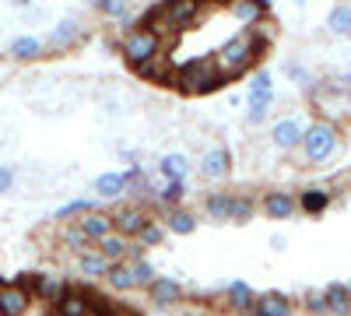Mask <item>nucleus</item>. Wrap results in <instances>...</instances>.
<instances>
[{"label":"nucleus","mask_w":351,"mask_h":316,"mask_svg":"<svg viewBox=\"0 0 351 316\" xmlns=\"http://www.w3.org/2000/svg\"><path fill=\"white\" fill-rule=\"evenodd\" d=\"M324 295H327V313L330 316H351V299H348V289L337 281L324 284Z\"/></svg>","instance_id":"4be33fe9"},{"label":"nucleus","mask_w":351,"mask_h":316,"mask_svg":"<svg viewBox=\"0 0 351 316\" xmlns=\"http://www.w3.org/2000/svg\"><path fill=\"white\" fill-rule=\"evenodd\" d=\"M123 117V106L120 102H106L102 106V120H120Z\"/></svg>","instance_id":"a19ab883"},{"label":"nucleus","mask_w":351,"mask_h":316,"mask_svg":"<svg viewBox=\"0 0 351 316\" xmlns=\"http://www.w3.org/2000/svg\"><path fill=\"white\" fill-rule=\"evenodd\" d=\"M190 158L183 155V151H169V155H162L158 158V172L165 176V183H172V180H186L190 176Z\"/></svg>","instance_id":"a211bd4d"},{"label":"nucleus","mask_w":351,"mask_h":316,"mask_svg":"<svg viewBox=\"0 0 351 316\" xmlns=\"http://www.w3.org/2000/svg\"><path fill=\"white\" fill-rule=\"evenodd\" d=\"M285 71H288V77L295 81V84H309V81H313V77H309V71H306L302 64H295V60H288V64H285Z\"/></svg>","instance_id":"58836bf2"},{"label":"nucleus","mask_w":351,"mask_h":316,"mask_svg":"<svg viewBox=\"0 0 351 316\" xmlns=\"http://www.w3.org/2000/svg\"><path fill=\"white\" fill-rule=\"evenodd\" d=\"M43 39H36V36H18L14 42H11V56L14 60H39L43 56Z\"/></svg>","instance_id":"b1692460"},{"label":"nucleus","mask_w":351,"mask_h":316,"mask_svg":"<svg viewBox=\"0 0 351 316\" xmlns=\"http://www.w3.org/2000/svg\"><path fill=\"white\" fill-rule=\"evenodd\" d=\"M60 243H64V250H74V253H88V250H92L88 236L77 228V221H64L60 225Z\"/></svg>","instance_id":"393cba45"},{"label":"nucleus","mask_w":351,"mask_h":316,"mask_svg":"<svg viewBox=\"0 0 351 316\" xmlns=\"http://www.w3.org/2000/svg\"><path fill=\"white\" fill-rule=\"evenodd\" d=\"M148 295H152V302L158 306V309H165V306H176L183 295H186V289L176 278H155L152 284H148Z\"/></svg>","instance_id":"4468645a"},{"label":"nucleus","mask_w":351,"mask_h":316,"mask_svg":"<svg viewBox=\"0 0 351 316\" xmlns=\"http://www.w3.org/2000/svg\"><path fill=\"white\" fill-rule=\"evenodd\" d=\"M92 309H99V302L88 292H81V289H67L64 299L53 306V313H60V316H88Z\"/></svg>","instance_id":"f8f14e48"},{"label":"nucleus","mask_w":351,"mask_h":316,"mask_svg":"<svg viewBox=\"0 0 351 316\" xmlns=\"http://www.w3.org/2000/svg\"><path fill=\"white\" fill-rule=\"evenodd\" d=\"M271 106H274V92H246V123L250 127L263 123Z\"/></svg>","instance_id":"f3484780"},{"label":"nucleus","mask_w":351,"mask_h":316,"mask_svg":"<svg viewBox=\"0 0 351 316\" xmlns=\"http://www.w3.org/2000/svg\"><path fill=\"white\" fill-rule=\"evenodd\" d=\"M221 74L215 67V60H190L186 67H176L172 84L180 88L183 95H208L215 88H221Z\"/></svg>","instance_id":"f03ea898"},{"label":"nucleus","mask_w":351,"mask_h":316,"mask_svg":"<svg viewBox=\"0 0 351 316\" xmlns=\"http://www.w3.org/2000/svg\"><path fill=\"white\" fill-rule=\"evenodd\" d=\"M88 316H106V309H92V313H88Z\"/></svg>","instance_id":"49530a36"},{"label":"nucleus","mask_w":351,"mask_h":316,"mask_svg":"<svg viewBox=\"0 0 351 316\" xmlns=\"http://www.w3.org/2000/svg\"><path fill=\"white\" fill-rule=\"evenodd\" d=\"M21 284L32 292V299H39L46 306H56V302L64 299V292H67V281L60 274H28Z\"/></svg>","instance_id":"39448f33"},{"label":"nucleus","mask_w":351,"mask_h":316,"mask_svg":"<svg viewBox=\"0 0 351 316\" xmlns=\"http://www.w3.org/2000/svg\"><path fill=\"white\" fill-rule=\"evenodd\" d=\"M162 225L169 228L172 236H190V232H197V218H193L190 211H183V208H169Z\"/></svg>","instance_id":"aec40b11"},{"label":"nucleus","mask_w":351,"mask_h":316,"mask_svg":"<svg viewBox=\"0 0 351 316\" xmlns=\"http://www.w3.org/2000/svg\"><path fill=\"white\" fill-rule=\"evenodd\" d=\"M253 215H256L253 197H246V193H232V200H228V221L243 225V221H250Z\"/></svg>","instance_id":"a878e982"},{"label":"nucleus","mask_w":351,"mask_h":316,"mask_svg":"<svg viewBox=\"0 0 351 316\" xmlns=\"http://www.w3.org/2000/svg\"><path fill=\"white\" fill-rule=\"evenodd\" d=\"M109 260L99 253V250H88V253H77V271L84 274V278H106L109 274Z\"/></svg>","instance_id":"412c9836"},{"label":"nucleus","mask_w":351,"mask_h":316,"mask_svg":"<svg viewBox=\"0 0 351 316\" xmlns=\"http://www.w3.org/2000/svg\"><path fill=\"white\" fill-rule=\"evenodd\" d=\"M260 49H263V39H256L253 32H246V36L228 39V42L211 56V60H215V67H218L221 77H236V74H243V71H250V67L256 64Z\"/></svg>","instance_id":"f257e3e1"},{"label":"nucleus","mask_w":351,"mask_h":316,"mask_svg":"<svg viewBox=\"0 0 351 316\" xmlns=\"http://www.w3.org/2000/svg\"><path fill=\"white\" fill-rule=\"evenodd\" d=\"M14 183H18V169L0 165V193H11V190H14Z\"/></svg>","instance_id":"4c0bfd02"},{"label":"nucleus","mask_w":351,"mask_h":316,"mask_svg":"<svg viewBox=\"0 0 351 316\" xmlns=\"http://www.w3.org/2000/svg\"><path fill=\"white\" fill-rule=\"evenodd\" d=\"M120 53H123V60H127L130 67H141L144 60H152V56L162 53V42H158V36L152 32V28H144V25H141V28H134V32L123 36Z\"/></svg>","instance_id":"20e7f679"},{"label":"nucleus","mask_w":351,"mask_h":316,"mask_svg":"<svg viewBox=\"0 0 351 316\" xmlns=\"http://www.w3.org/2000/svg\"><path fill=\"white\" fill-rule=\"evenodd\" d=\"M327 25H330V32L334 36H351V8H334L330 11V18H327Z\"/></svg>","instance_id":"f704fd0d"},{"label":"nucleus","mask_w":351,"mask_h":316,"mask_svg":"<svg viewBox=\"0 0 351 316\" xmlns=\"http://www.w3.org/2000/svg\"><path fill=\"white\" fill-rule=\"evenodd\" d=\"M32 309V292L21 281H0V316H25Z\"/></svg>","instance_id":"423d86ee"},{"label":"nucleus","mask_w":351,"mask_h":316,"mask_svg":"<svg viewBox=\"0 0 351 316\" xmlns=\"http://www.w3.org/2000/svg\"><path fill=\"white\" fill-rule=\"evenodd\" d=\"M11 4H14V8H28V4H32V0H11Z\"/></svg>","instance_id":"c03bdc74"},{"label":"nucleus","mask_w":351,"mask_h":316,"mask_svg":"<svg viewBox=\"0 0 351 316\" xmlns=\"http://www.w3.org/2000/svg\"><path fill=\"white\" fill-rule=\"evenodd\" d=\"M88 211H99L95 208V200H88V197H74V200H67V204H60L53 211V218L56 221H67V218H81V215H88Z\"/></svg>","instance_id":"c85d7f7f"},{"label":"nucleus","mask_w":351,"mask_h":316,"mask_svg":"<svg viewBox=\"0 0 351 316\" xmlns=\"http://www.w3.org/2000/svg\"><path fill=\"white\" fill-rule=\"evenodd\" d=\"M141 77H148V81H172V74H176V67L169 64V53H158V56H152V60H144L141 67H134Z\"/></svg>","instance_id":"6ab92c4d"},{"label":"nucleus","mask_w":351,"mask_h":316,"mask_svg":"<svg viewBox=\"0 0 351 316\" xmlns=\"http://www.w3.org/2000/svg\"><path fill=\"white\" fill-rule=\"evenodd\" d=\"M77 36H81L77 21H74V18H64L60 25L53 28V36H49V46H53V49H67V46H71V42H74Z\"/></svg>","instance_id":"cd10ccee"},{"label":"nucleus","mask_w":351,"mask_h":316,"mask_svg":"<svg viewBox=\"0 0 351 316\" xmlns=\"http://www.w3.org/2000/svg\"><path fill=\"white\" fill-rule=\"evenodd\" d=\"M102 281L109 284L112 292H130V289H134V278H130L127 264H112V267H109V274H106Z\"/></svg>","instance_id":"473e14b6"},{"label":"nucleus","mask_w":351,"mask_h":316,"mask_svg":"<svg viewBox=\"0 0 351 316\" xmlns=\"http://www.w3.org/2000/svg\"><path fill=\"white\" fill-rule=\"evenodd\" d=\"M49 316H60V313H49Z\"/></svg>","instance_id":"09e8293b"},{"label":"nucleus","mask_w":351,"mask_h":316,"mask_svg":"<svg viewBox=\"0 0 351 316\" xmlns=\"http://www.w3.org/2000/svg\"><path fill=\"white\" fill-rule=\"evenodd\" d=\"M169 239V228L162 225V221H148V225H144V232L137 236V243L144 246V250H155V246H162Z\"/></svg>","instance_id":"72a5a7b5"},{"label":"nucleus","mask_w":351,"mask_h":316,"mask_svg":"<svg viewBox=\"0 0 351 316\" xmlns=\"http://www.w3.org/2000/svg\"><path fill=\"white\" fill-rule=\"evenodd\" d=\"M232 172V155H228V148H208L200 155V176L204 180H211V183H218V180H225Z\"/></svg>","instance_id":"9d476101"},{"label":"nucleus","mask_w":351,"mask_h":316,"mask_svg":"<svg viewBox=\"0 0 351 316\" xmlns=\"http://www.w3.org/2000/svg\"><path fill=\"white\" fill-rule=\"evenodd\" d=\"M228 200L232 193H208L204 197V215L211 221H228Z\"/></svg>","instance_id":"c756f323"},{"label":"nucleus","mask_w":351,"mask_h":316,"mask_svg":"<svg viewBox=\"0 0 351 316\" xmlns=\"http://www.w3.org/2000/svg\"><path fill=\"white\" fill-rule=\"evenodd\" d=\"M95 193L102 200H116V197H123L127 193V180H123V172H102V176L95 180Z\"/></svg>","instance_id":"5701e85b"},{"label":"nucleus","mask_w":351,"mask_h":316,"mask_svg":"<svg viewBox=\"0 0 351 316\" xmlns=\"http://www.w3.org/2000/svg\"><path fill=\"white\" fill-rule=\"evenodd\" d=\"M148 221H152V218H148V211H144L141 204H130V208L112 211V228H116V232H120L123 239H137Z\"/></svg>","instance_id":"6e6552de"},{"label":"nucleus","mask_w":351,"mask_h":316,"mask_svg":"<svg viewBox=\"0 0 351 316\" xmlns=\"http://www.w3.org/2000/svg\"><path fill=\"white\" fill-rule=\"evenodd\" d=\"M344 289H348V299H351V281H348V284H344Z\"/></svg>","instance_id":"de8ad7c7"},{"label":"nucleus","mask_w":351,"mask_h":316,"mask_svg":"<svg viewBox=\"0 0 351 316\" xmlns=\"http://www.w3.org/2000/svg\"><path fill=\"white\" fill-rule=\"evenodd\" d=\"M327 204H330V193H327L324 186H313V190L299 193V208H302L306 215H319V211H327Z\"/></svg>","instance_id":"bb28decb"},{"label":"nucleus","mask_w":351,"mask_h":316,"mask_svg":"<svg viewBox=\"0 0 351 316\" xmlns=\"http://www.w3.org/2000/svg\"><path fill=\"white\" fill-rule=\"evenodd\" d=\"M77 228L88 236V243H92V246L116 232V228H112V215H106V211H88V215H81V218H77Z\"/></svg>","instance_id":"9b49d317"},{"label":"nucleus","mask_w":351,"mask_h":316,"mask_svg":"<svg viewBox=\"0 0 351 316\" xmlns=\"http://www.w3.org/2000/svg\"><path fill=\"white\" fill-rule=\"evenodd\" d=\"M95 250L106 256L109 264H127V260H130V250H134V243H130V239H123L120 232H112V236H106L102 243H95Z\"/></svg>","instance_id":"2eb2a0df"},{"label":"nucleus","mask_w":351,"mask_h":316,"mask_svg":"<svg viewBox=\"0 0 351 316\" xmlns=\"http://www.w3.org/2000/svg\"><path fill=\"white\" fill-rule=\"evenodd\" d=\"M92 4H95L102 14H112V18H123V14H127V0H92Z\"/></svg>","instance_id":"e433bc0d"},{"label":"nucleus","mask_w":351,"mask_h":316,"mask_svg":"<svg viewBox=\"0 0 351 316\" xmlns=\"http://www.w3.org/2000/svg\"><path fill=\"white\" fill-rule=\"evenodd\" d=\"M221 295H225V306H228V309H236L239 316H243V313H246V309L256 302V292L250 289L246 281H228Z\"/></svg>","instance_id":"dca6fc26"},{"label":"nucleus","mask_w":351,"mask_h":316,"mask_svg":"<svg viewBox=\"0 0 351 316\" xmlns=\"http://www.w3.org/2000/svg\"><path fill=\"white\" fill-rule=\"evenodd\" d=\"M127 271H130V278H134V289H148V284L158 278V271L144 260V256H141V260H127Z\"/></svg>","instance_id":"7c9ffc66"},{"label":"nucleus","mask_w":351,"mask_h":316,"mask_svg":"<svg viewBox=\"0 0 351 316\" xmlns=\"http://www.w3.org/2000/svg\"><path fill=\"white\" fill-rule=\"evenodd\" d=\"M302 134H306L302 120H295V117H281V120L271 127V145H274L278 151H295V148L302 145Z\"/></svg>","instance_id":"0eeeda50"},{"label":"nucleus","mask_w":351,"mask_h":316,"mask_svg":"<svg viewBox=\"0 0 351 316\" xmlns=\"http://www.w3.org/2000/svg\"><path fill=\"white\" fill-rule=\"evenodd\" d=\"M246 92H274V81H271V74H256L253 81H250V88Z\"/></svg>","instance_id":"ea45409f"},{"label":"nucleus","mask_w":351,"mask_h":316,"mask_svg":"<svg viewBox=\"0 0 351 316\" xmlns=\"http://www.w3.org/2000/svg\"><path fill=\"white\" fill-rule=\"evenodd\" d=\"M260 208H263V215H267V218L281 221V218H291V215L299 211V197L288 193V190H271V193H263Z\"/></svg>","instance_id":"1a4fd4ad"},{"label":"nucleus","mask_w":351,"mask_h":316,"mask_svg":"<svg viewBox=\"0 0 351 316\" xmlns=\"http://www.w3.org/2000/svg\"><path fill=\"white\" fill-rule=\"evenodd\" d=\"M256 4H260V8H271V4H274V0H256Z\"/></svg>","instance_id":"a18cd8bd"},{"label":"nucleus","mask_w":351,"mask_h":316,"mask_svg":"<svg viewBox=\"0 0 351 316\" xmlns=\"http://www.w3.org/2000/svg\"><path fill=\"white\" fill-rule=\"evenodd\" d=\"M302 306H306L313 316H327V295H324V289H309V292L302 295Z\"/></svg>","instance_id":"c9c22d12"},{"label":"nucleus","mask_w":351,"mask_h":316,"mask_svg":"<svg viewBox=\"0 0 351 316\" xmlns=\"http://www.w3.org/2000/svg\"><path fill=\"white\" fill-rule=\"evenodd\" d=\"M285 246H288V239H285L281 232H274V236H271V250H274V253H285Z\"/></svg>","instance_id":"79ce46f5"},{"label":"nucleus","mask_w":351,"mask_h":316,"mask_svg":"<svg viewBox=\"0 0 351 316\" xmlns=\"http://www.w3.org/2000/svg\"><path fill=\"white\" fill-rule=\"evenodd\" d=\"M232 14H236L243 25H260V18H263V8L256 4V0H232Z\"/></svg>","instance_id":"2f4dec72"},{"label":"nucleus","mask_w":351,"mask_h":316,"mask_svg":"<svg viewBox=\"0 0 351 316\" xmlns=\"http://www.w3.org/2000/svg\"><path fill=\"white\" fill-rule=\"evenodd\" d=\"M337 151V127L327 123V120H316L306 127L302 134V162L306 165H324L330 162Z\"/></svg>","instance_id":"7ed1b4c3"},{"label":"nucleus","mask_w":351,"mask_h":316,"mask_svg":"<svg viewBox=\"0 0 351 316\" xmlns=\"http://www.w3.org/2000/svg\"><path fill=\"white\" fill-rule=\"evenodd\" d=\"M106 316H134V313H130V309H112V306H109Z\"/></svg>","instance_id":"37998d69"},{"label":"nucleus","mask_w":351,"mask_h":316,"mask_svg":"<svg viewBox=\"0 0 351 316\" xmlns=\"http://www.w3.org/2000/svg\"><path fill=\"white\" fill-rule=\"evenodd\" d=\"M243 316H291V302L281 292H263V295H256V302Z\"/></svg>","instance_id":"ddd939ff"}]
</instances>
